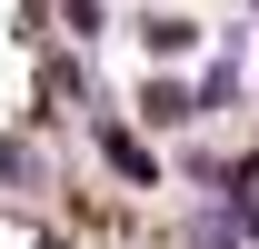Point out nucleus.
<instances>
[{
  "label": "nucleus",
  "instance_id": "obj_1",
  "mask_svg": "<svg viewBox=\"0 0 259 249\" xmlns=\"http://www.w3.org/2000/svg\"><path fill=\"white\" fill-rule=\"evenodd\" d=\"M90 150H100V159H110V170H120V180H130V189H150V180H160V159L140 150V140H130V130H120V120H110V110H100V120H90Z\"/></svg>",
  "mask_w": 259,
  "mask_h": 249
},
{
  "label": "nucleus",
  "instance_id": "obj_2",
  "mask_svg": "<svg viewBox=\"0 0 259 249\" xmlns=\"http://www.w3.org/2000/svg\"><path fill=\"white\" fill-rule=\"evenodd\" d=\"M190 249H249L239 239V199H209V210H190V229H180Z\"/></svg>",
  "mask_w": 259,
  "mask_h": 249
},
{
  "label": "nucleus",
  "instance_id": "obj_3",
  "mask_svg": "<svg viewBox=\"0 0 259 249\" xmlns=\"http://www.w3.org/2000/svg\"><path fill=\"white\" fill-rule=\"evenodd\" d=\"M140 110H150V120H190V110H199V90H190V80H150V100H140Z\"/></svg>",
  "mask_w": 259,
  "mask_h": 249
},
{
  "label": "nucleus",
  "instance_id": "obj_4",
  "mask_svg": "<svg viewBox=\"0 0 259 249\" xmlns=\"http://www.w3.org/2000/svg\"><path fill=\"white\" fill-rule=\"evenodd\" d=\"M190 90H199V110H229V100H239V60H229V50H220V60L199 70Z\"/></svg>",
  "mask_w": 259,
  "mask_h": 249
},
{
  "label": "nucleus",
  "instance_id": "obj_5",
  "mask_svg": "<svg viewBox=\"0 0 259 249\" xmlns=\"http://www.w3.org/2000/svg\"><path fill=\"white\" fill-rule=\"evenodd\" d=\"M60 30H70V40H100V30H110V10H100V0H60Z\"/></svg>",
  "mask_w": 259,
  "mask_h": 249
},
{
  "label": "nucleus",
  "instance_id": "obj_6",
  "mask_svg": "<svg viewBox=\"0 0 259 249\" xmlns=\"http://www.w3.org/2000/svg\"><path fill=\"white\" fill-rule=\"evenodd\" d=\"M140 40H150V50H160V60H180V50H190V30H180V20H160V10H150V20H140Z\"/></svg>",
  "mask_w": 259,
  "mask_h": 249
},
{
  "label": "nucleus",
  "instance_id": "obj_7",
  "mask_svg": "<svg viewBox=\"0 0 259 249\" xmlns=\"http://www.w3.org/2000/svg\"><path fill=\"white\" fill-rule=\"evenodd\" d=\"M229 199H239V239L259 249V180H249V189H229Z\"/></svg>",
  "mask_w": 259,
  "mask_h": 249
}]
</instances>
